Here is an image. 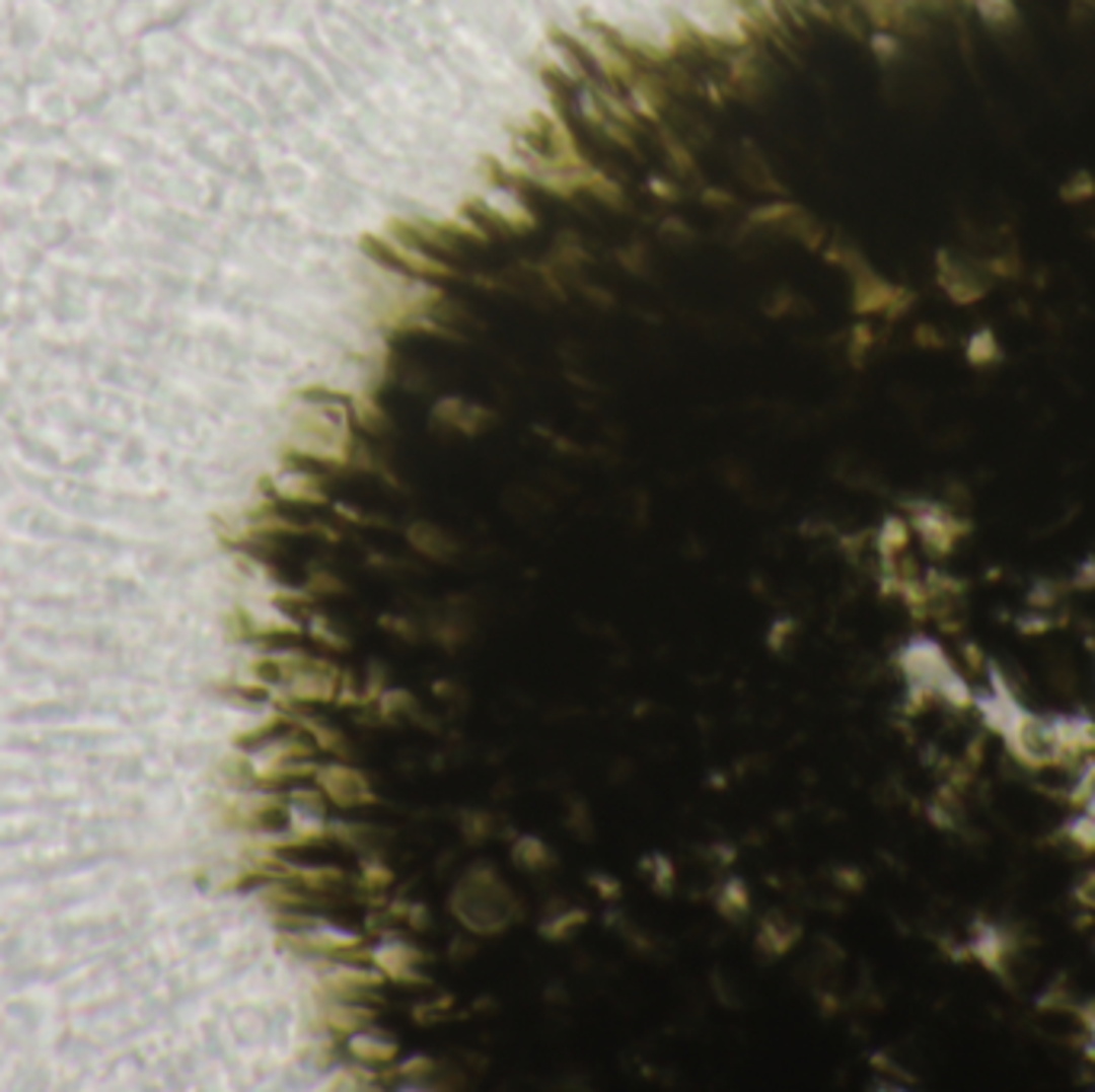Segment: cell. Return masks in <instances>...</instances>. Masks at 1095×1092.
Listing matches in <instances>:
<instances>
[{"mask_svg": "<svg viewBox=\"0 0 1095 1092\" xmlns=\"http://www.w3.org/2000/svg\"><path fill=\"white\" fill-rule=\"evenodd\" d=\"M1006 750L1019 759L1025 770H1050V766H1067L1057 731H1053L1050 715H1034L1022 705L1019 715L1003 731Z\"/></svg>", "mask_w": 1095, "mask_h": 1092, "instance_id": "6da1fadb", "label": "cell"}, {"mask_svg": "<svg viewBox=\"0 0 1095 1092\" xmlns=\"http://www.w3.org/2000/svg\"><path fill=\"white\" fill-rule=\"evenodd\" d=\"M1016 948H1019V942H1016V936H1012L1006 926H1000V923H977V926H973V936H970V942H967V952H964V955L973 958L980 967H987L990 974L1006 977L1009 961H1012V955H1016Z\"/></svg>", "mask_w": 1095, "mask_h": 1092, "instance_id": "7a4b0ae2", "label": "cell"}, {"mask_svg": "<svg viewBox=\"0 0 1095 1092\" xmlns=\"http://www.w3.org/2000/svg\"><path fill=\"white\" fill-rule=\"evenodd\" d=\"M317 785H320V792L331 801H337L340 807H359V804L372 801L369 782H365L356 770H350V766H327V770H320Z\"/></svg>", "mask_w": 1095, "mask_h": 1092, "instance_id": "3957f363", "label": "cell"}, {"mask_svg": "<svg viewBox=\"0 0 1095 1092\" xmlns=\"http://www.w3.org/2000/svg\"><path fill=\"white\" fill-rule=\"evenodd\" d=\"M917 529H920L923 541L929 544L932 552H951V544L958 541V535L964 532V525H958L939 507H923L917 513Z\"/></svg>", "mask_w": 1095, "mask_h": 1092, "instance_id": "277c9868", "label": "cell"}, {"mask_svg": "<svg viewBox=\"0 0 1095 1092\" xmlns=\"http://www.w3.org/2000/svg\"><path fill=\"white\" fill-rule=\"evenodd\" d=\"M369 958H372V964L381 970L384 977H391V980H404V984L420 980V974H417V961H420V955L414 952L411 945H381L378 952H372Z\"/></svg>", "mask_w": 1095, "mask_h": 1092, "instance_id": "5b68a950", "label": "cell"}, {"mask_svg": "<svg viewBox=\"0 0 1095 1092\" xmlns=\"http://www.w3.org/2000/svg\"><path fill=\"white\" fill-rule=\"evenodd\" d=\"M295 942L308 945L311 952H317V955H331V958H353L362 948L359 936L340 933V929H331V926H320V929H314V933H304Z\"/></svg>", "mask_w": 1095, "mask_h": 1092, "instance_id": "8992f818", "label": "cell"}, {"mask_svg": "<svg viewBox=\"0 0 1095 1092\" xmlns=\"http://www.w3.org/2000/svg\"><path fill=\"white\" fill-rule=\"evenodd\" d=\"M347 1047H350V1054L365 1067H384V1064H391L397 1058V1044L384 1041L378 1035H369V1031H362V1028L353 1031Z\"/></svg>", "mask_w": 1095, "mask_h": 1092, "instance_id": "52a82bcc", "label": "cell"}, {"mask_svg": "<svg viewBox=\"0 0 1095 1092\" xmlns=\"http://www.w3.org/2000/svg\"><path fill=\"white\" fill-rule=\"evenodd\" d=\"M375 1019L372 1009H362L359 1003L350 1000H331L327 1013H323V1025L331 1031H340V1035H353V1031L365 1028Z\"/></svg>", "mask_w": 1095, "mask_h": 1092, "instance_id": "ba28073f", "label": "cell"}, {"mask_svg": "<svg viewBox=\"0 0 1095 1092\" xmlns=\"http://www.w3.org/2000/svg\"><path fill=\"white\" fill-rule=\"evenodd\" d=\"M1064 836L1086 849V853H1095V817L1089 811H1083L1080 817H1070L1064 826Z\"/></svg>", "mask_w": 1095, "mask_h": 1092, "instance_id": "9c48e42d", "label": "cell"}, {"mask_svg": "<svg viewBox=\"0 0 1095 1092\" xmlns=\"http://www.w3.org/2000/svg\"><path fill=\"white\" fill-rule=\"evenodd\" d=\"M548 859H552V856H548V849L538 840H522L516 846V862L525 865V868H541Z\"/></svg>", "mask_w": 1095, "mask_h": 1092, "instance_id": "30bf717a", "label": "cell"}, {"mask_svg": "<svg viewBox=\"0 0 1095 1092\" xmlns=\"http://www.w3.org/2000/svg\"><path fill=\"white\" fill-rule=\"evenodd\" d=\"M1073 1013H1077V1019L1086 1025V1031L1095 1038V1000H1086L1083 1006H1073Z\"/></svg>", "mask_w": 1095, "mask_h": 1092, "instance_id": "8fae6325", "label": "cell"}, {"mask_svg": "<svg viewBox=\"0 0 1095 1092\" xmlns=\"http://www.w3.org/2000/svg\"><path fill=\"white\" fill-rule=\"evenodd\" d=\"M430 1070H433V1061H426V1058H414L411 1064H404V1067H400V1074H404V1077H414V1074H420V1077H423V1074H430Z\"/></svg>", "mask_w": 1095, "mask_h": 1092, "instance_id": "7c38bea8", "label": "cell"}, {"mask_svg": "<svg viewBox=\"0 0 1095 1092\" xmlns=\"http://www.w3.org/2000/svg\"><path fill=\"white\" fill-rule=\"evenodd\" d=\"M583 920H586V914H567V917H564V920H558V923H561L564 929H571V926L577 929ZM558 933H561L558 926H548V929H544V936H552V939H558Z\"/></svg>", "mask_w": 1095, "mask_h": 1092, "instance_id": "4fadbf2b", "label": "cell"}]
</instances>
